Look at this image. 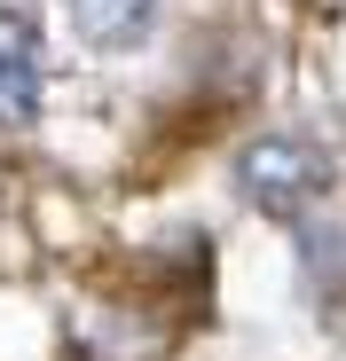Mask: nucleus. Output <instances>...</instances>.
<instances>
[{
    "instance_id": "obj_1",
    "label": "nucleus",
    "mask_w": 346,
    "mask_h": 361,
    "mask_svg": "<svg viewBox=\"0 0 346 361\" xmlns=\"http://www.w3.org/2000/svg\"><path fill=\"white\" fill-rule=\"evenodd\" d=\"M237 189L260 204V212H307V204H323V189H330V149L323 142H307V134H252L244 142V157H237Z\"/></svg>"
},
{
    "instance_id": "obj_2",
    "label": "nucleus",
    "mask_w": 346,
    "mask_h": 361,
    "mask_svg": "<svg viewBox=\"0 0 346 361\" xmlns=\"http://www.w3.org/2000/svg\"><path fill=\"white\" fill-rule=\"evenodd\" d=\"M40 94H47V47H40V24L0 8V126H32L40 118Z\"/></svg>"
},
{
    "instance_id": "obj_3",
    "label": "nucleus",
    "mask_w": 346,
    "mask_h": 361,
    "mask_svg": "<svg viewBox=\"0 0 346 361\" xmlns=\"http://www.w3.org/2000/svg\"><path fill=\"white\" fill-rule=\"evenodd\" d=\"M64 8L87 47H142L157 24V0H64Z\"/></svg>"
}]
</instances>
